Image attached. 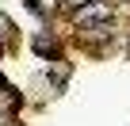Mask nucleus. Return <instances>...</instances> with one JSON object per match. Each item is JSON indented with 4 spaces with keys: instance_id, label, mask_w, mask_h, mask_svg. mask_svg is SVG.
<instances>
[{
    "instance_id": "1",
    "label": "nucleus",
    "mask_w": 130,
    "mask_h": 126,
    "mask_svg": "<svg viewBox=\"0 0 130 126\" xmlns=\"http://www.w3.org/2000/svg\"><path fill=\"white\" fill-rule=\"evenodd\" d=\"M107 19H111V4L107 0H92V4L77 8V23H84V27H103Z\"/></svg>"
}]
</instances>
